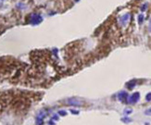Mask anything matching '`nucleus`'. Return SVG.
I'll use <instances>...</instances> for the list:
<instances>
[{"instance_id":"nucleus-1","label":"nucleus","mask_w":151,"mask_h":125,"mask_svg":"<svg viewBox=\"0 0 151 125\" xmlns=\"http://www.w3.org/2000/svg\"><path fill=\"white\" fill-rule=\"evenodd\" d=\"M42 17L40 15H38V14H32V15L30 16V20L29 21L31 23H34V24H38V23H40L42 21Z\"/></svg>"},{"instance_id":"nucleus-2","label":"nucleus","mask_w":151,"mask_h":125,"mask_svg":"<svg viewBox=\"0 0 151 125\" xmlns=\"http://www.w3.org/2000/svg\"><path fill=\"white\" fill-rule=\"evenodd\" d=\"M3 1V0H0V2H2Z\"/></svg>"}]
</instances>
